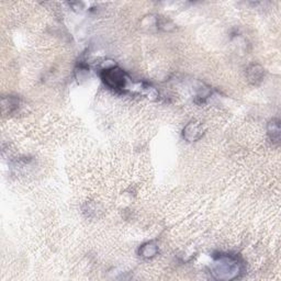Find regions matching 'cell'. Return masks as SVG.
Segmentation results:
<instances>
[{
	"mask_svg": "<svg viewBox=\"0 0 281 281\" xmlns=\"http://www.w3.org/2000/svg\"><path fill=\"white\" fill-rule=\"evenodd\" d=\"M100 77L102 82H104V84L109 89L118 91V93H120V91L121 93H124V91H126L129 77L126 72L120 67L113 66L106 68L101 72Z\"/></svg>",
	"mask_w": 281,
	"mask_h": 281,
	"instance_id": "cell-2",
	"label": "cell"
},
{
	"mask_svg": "<svg viewBox=\"0 0 281 281\" xmlns=\"http://www.w3.org/2000/svg\"><path fill=\"white\" fill-rule=\"evenodd\" d=\"M268 135L274 143L280 142V121L278 119H273L268 123Z\"/></svg>",
	"mask_w": 281,
	"mask_h": 281,
	"instance_id": "cell-6",
	"label": "cell"
},
{
	"mask_svg": "<svg viewBox=\"0 0 281 281\" xmlns=\"http://www.w3.org/2000/svg\"><path fill=\"white\" fill-rule=\"evenodd\" d=\"M264 68L262 66H259V65H252L251 67H248L246 70V75H247V78L253 85H257L259 84L263 80L264 78Z\"/></svg>",
	"mask_w": 281,
	"mask_h": 281,
	"instance_id": "cell-4",
	"label": "cell"
},
{
	"mask_svg": "<svg viewBox=\"0 0 281 281\" xmlns=\"http://www.w3.org/2000/svg\"><path fill=\"white\" fill-rule=\"evenodd\" d=\"M203 135V127L199 121H190L183 128L182 137L188 142H196Z\"/></svg>",
	"mask_w": 281,
	"mask_h": 281,
	"instance_id": "cell-3",
	"label": "cell"
},
{
	"mask_svg": "<svg viewBox=\"0 0 281 281\" xmlns=\"http://www.w3.org/2000/svg\"><path fill=\"white\" fill-rule=\"evenodd\" d=\"M244 272V264L241 259L231 254H219L214 257L211 274L215 279L233 280L239 278Z\"/></svg>",
	"mask_w": 281,
	"mask_h": 281,
	"instance_id": "cell-1",
	"label": "cell"
},
{
	"mask_svg": "<svg viewBox=\"0 0 281 281\" xmlns=\"http://www.w3.org/2000/svg\"><path fill=\"white\" fill-rule=\"evenodd\" d=\"M158 253V246L155 244L154 242H148L145 243L144 245L140 246L139 250L140 256H142L143 258H153Z\"/></svg>",
	"mask_w": 281,
	"mask_h": 281,
	"instance_id": "cell-5",
	"label": "cell"
}]
</instances>
